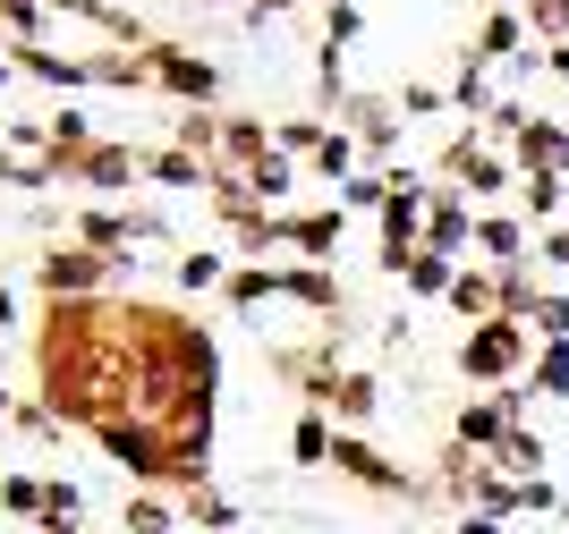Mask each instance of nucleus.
<instances>
[{
  "label": "nucleus",
  "instance_id": "nucleus-1",
  "mask_svg": "<svg viewBox=\"0 0 569 534\" xmlns=\"http://www.w3.org/2000/svg\"><path fill=\"white\" fill-rule=\"evenodd\" d=\"M459 382H485V391H510V382H527V365H536V331L510 323V314H493V323L459 331Z\"/></svg>",
  "mask_w": 569,
  "mask_h": 534
},
{
  "label": "nucleus",
  "instance_id": "nucleus-2",
  "mask_svg": "<svg viewBox=\"0 0 569 534\" xmlns=\"http://www.w3.org/2000/svg\"><path fill=\"white\" fill-rule=\"evenodd\" d=\"M433 179H451L468 204H485V195H519V162H510L485 128H459V137L433 153Z\"/></svg>",
  "mask_w": 569,
  "mask_h": 534
},
{
  "label": "nucleus",
  "instance_id": "nucleus-3",
  "mask_svg": "<svg viewBox=\"0 0 569 534\" xmlns=\"http://www.w3.org/2000/svg\"><path fill=\"white\" fill-rule=\"evenodd\" d=\"M128 272V263L94 255V246H77V238H51L43 255H34V289H43V305H77V298H111V280Z\"/></svg>",
  "mask_w": 569,
  "mask_h": 534
},
{
  "label": "nucleus",
  "instance_id": "nucleus-4",
  "mask_svg": "<svg viewBox=\"0 0 569 534\" xmlns=\"http://www.w3.org/2000/svg\"><path fill=\"white\" fill-rule=\"evenodd\" d=\"M340 356H349V331L323 323L307 349H272V373L298 391V407H323V416H332V391H340V373H349Z\"/></svg>",
  "mask_w": 569,
  "mask_h": 534
},
{
  "label": "nucleus",
  "instance_id": "nucleus-5",
  "mask_svg": "<svg viewBox=\"0 0 569 534\" xmlns=\"http://www.w3.org/2000/svg\"><path fill=\"white\" fill-rule=\"evenodd\" d=\"M426 195H433V179H417L408 162H391V204L375 212V221H382V272H391V280L426 255Z\"/></svg>",
  "mask_w": 569,
  "mask_h": 534
},
{
  "label": "nucleus",
  "instance_id": "nucleus-6",
  "mask_svg": "<svg viewBox=\"0 0 569 534\" xmlns=\"http://www.w3.org/2000/svg\"><path fill=\"white\" fill-rule=\"evenodd\" d=\"M144 77H153L179 111H221V69L204 60V51L170 43V34H153V43H144Z\"/></svg>",
  "mask_w": 569,
  "mask_h": 534
},
{
  "label": "nucleus",
  "instance_id": "nucleus-7",
  "mask_svg": "<svg viewBox=\"0 0 569 534\" xmlns=\"http://www.w3.org/2000/svg\"><path fill=\"white\" fill-rule=\"evenodd\" d=\"M332 475H349L357 492H382V501H417V492H426V475H408L400 459H382L366 433H332Z\"/></svg>",
  "mask_w": 569,
  "mask_h": 534
},
{
  "label": "nucleus",
  "instance_id": "nucleus-8",
  "mask_svg": "<svg viewBox=\"0 0 569 534\" xmlns=\"http://www.w3.org/2000/svg\"><path fill=\"white\" fill-rule=\"evenodd\" d=\"M400 102H391V93H349V102H340V119L332 128H349L357 137V153H366V170H391V144H400Z\"/></svg>",
  "mask_w": 569,
  "mask_h": 534
},
{
  "label": "nucleus",
  "instance_id": "nucleus-9",
  "mask_svg": "<svg viewBox=\"0 0 569 534\" xmlns=\"http://www.w3.org/2000/svg\"><path fill=\"white\" fill-rule=\"evenodd\" d=\"M459 246H476V204L459 195L451 179H433V195H426V255H451V263H468Z\"/></svg>",
  "mask_w": 569,
  "mask_h": 534
},
{
  "label": "nucleus",
  "instance_id": "nucleus-10",
  "mask_svg": "<svg viewBox=\"0 0 569 534\" xmlns=\"http://www.w3.org/2000/svg\"><path fill=\"white\" fill-rule=\"evenodd\" d=\"M60 238H77V246H94V255H111V263H137L128 255V246H137V212L128 204H77Z\"/></svg>",
  "mask_w": 569,
  "mask_h": 534
},
{
  "label": "nucleus",
  "instance_id": "nucleus-11",
  "mask_svg": "<svg viewBox=\"0 0 569 534\" xmlns=\"http://www.w3.org/2000/svg\"><path fill=\"white\" fill-rule=\"evenodd\" d=\"M137 179H144V144H119V137H102L69 170V187H94V195H119V187H137Z\"/></svg>",
  "mask_w": 569,
  "mask_h": 534
},
{
  "label": "nucleus",
  "instance_id": "nucleus-12",
  "mask_svg": "<svg viewBox=\"0 0 569 534\" xmlns=\"http://www.w3.org/2000/svg\"><path fill=\"white\" fill-rule=\"evenodd\" d=\"M527 9H485V26L468 34V51L459 60H476V69H493V60H527Z\"/></svg>",
  "mask_w": 569,
  "mask_h": 534
},
{
  "label": "nucleus",
  "instance_id": "nucleus-13",
  "mask_svg": "<svg viewBox=\"0 0 569 534\" xmlns=\"http://www.w3.org/2000/svg\"><path fill=\"white\" fill-rule=\"evenodd\" d=\"M501 153L519 170H561L569 179V128H552V119H519V128L501 137Z\"/></svg>",
  "mask_w": 569,
  "mask_h": 534
},
{
  "label": "nucleus",
  "instance_id": "nucleus-14",
  "mask_svg": "<svg viewBox=\"0 0 569 534\" xmlns=\"http://www.w3.org/2000/svg\"><path fill=\"white\" fill-rule=\"evenodd\" d=\"M340 230H349V212L323 204V212H281V246H298L307 263H332L340 255Z\"/></svg>",
  "mask_w": 569,
  "mask_h": 534
},
{
  "label": "nucleus",
  "instance_id": "nucleus-15",
  "mask_svg": "<svg viewBox=\"0 0 569 534\" xmlns=\"http://www.w3.org/2000/svg\"><path fill=\"white\" fill-rule=\"evenodd\" d=\"M281 298L332 323L340 305H349V289H340V272H332V263H281Z\"/></svg>",
  "mask_w": 569,
  "mask_h": 534
},
{
  "label": "nucleus",
  "instance_id": "nucleus-16",
  "mask_svg": "<svg viewBox=\"0 0 569 534\" xmlns=\"http://www.w3.org/2000/svg\"><path fill=\"white\" fill-rule=\"evenodd\" d=\"M9 69L34 77V85H51V93H86V85H94L86 60H69V51H51V43H9Z\"/></svg>",
  "mask_w": 569,
  "mask_h": 534
},
{
  "label": "nucleus",
  "instance_id": "nucleus-17",
  "mask_svg": "<svg viewBox=\"0 0 569 534\" xmlns=\"http://www.w3.org/2000/svg\"><path fill=\"white\" fill-rule=\"evenodd\" d=\"M442 305H451L468 331L493 323V314H501V272H493V263H459V280H451V298H442Z\"/></svg>",
  "mask_w": 569,
  "mask_h": 534
},
{
  "label": "nucleus",
  "instance_id": "nucleus-18",
  "mask_svg": "<svg viewBox=\"0 0 569 534\" xmlns=\"http://www.w3.org/2000/svg\"><path fill=\"white\" fill-rule=\"evenodd\" d=\"M256 162H272V128L247 119V111H221V162L213 170H238V179H247Z\"/></svg>",
  "mask_w": 569,
  "mask_h": 534
},
{
  "label": "nucleus",
  "instance_id": "nucleus-19",
  "mask_svg": "<svg viewBox=\"0 0 569 534\" xmlns=\"http://www.w3.org/2000/svg\"><path fill=\"white\" fill-rule=\"evenodd\" d=\"M501 433H510V416H501V399H459V416H451V442L468 450V459H493Z\"/></svg>",
  "mask_w": 569,
  "mask_h": 534
},
{
  "label": "nucleus",
  "instance_id": "nucleus-20",
  "mask_svg": "<svg viewBox=\"0 0 569 534\" xmlns=\"http://www.w3.org/2000/svg\"><path fill=\"white\" fill-rule=\"evenodd\" d=\"M527 246H536V230H527L519 212H476V255L493 263V272L501 263H527Z\"/></svg>",
  "mask_w": 569,
  "mask_h": 534
},
{
  "label": "nucleus",
  "instance_id": "nucleus-21",
  "mask_svg": "<svg viewBox=\"0 0 569 534\" xmlns=\"http://www.w3.org/2000/svg\"><path fill=\"white\" fill-rule=\"evenodd\" d=\"M43 137H51V153H60V170H77L102 144V128L86 111H69V102H51V111H43Z\"/></svg>",
  "mask_w": 569,
  "mask_h": 534
},
{
  "label": "nucleus",
  "instance_id": "nucleus-22",
  "mask_svg": "<svg viewBox=\"0 0 569 534\" xmlns=\"http://www.w3.org/2000/svg\"><path fill=\"white\" fill-rule=\"evenodd\" d=\"M281 298V263H230V280H221V305L230 314H256V305Z\"/></svg>",
  "mask_w": 569,
  "mask_h": 534
},
{
  "label": "nucleus",
  "instance_id": "nucleus-23",
  "mask_svg": "<svg viewBox=\"0 0 569 534\" xmlns=\"http://www.w3.org/2000/svg\"><path fill=\"white\" fill-rule=\"evenodd\" d=\"M375 416H382V382H375V373H340V391H332V424H340V433H366Z\"/></svg>",
  "mask_w": 569,
  "mask_h": 534
},
{
  "label": "nucleus",
  "instance_id": "nucleus-24",
  "mask_svg": "<svg viewBox=\"0 0 569 534\" xmlns=\"http://www.w3.org/2000/svg\"><path fill=\"white\" fill-rule=\"evenodd\" d=\"M561 204H569V179H561V170H519V221H527V230H536V221L552 230Z\"/></svg>",
  "mask_w": 569,
  "mask_h": 534
},
{
  "label": "nucleus",
  "instance_id": "nucleus-25",
  "mask_svg": "<svg viewBox=\"0 0 569 534\" xmlns=\"http://www.w3.org/2000/svg\"><path fill=\"white\" fill-rule=\"evenodd\" d=\"M545 433H536V424H510V433H501V450H493V466L501 475H510V484H536V475H545Z\"/></svg>",
  "mask_w": 569,
  "mask_h": 534
},
{
  "label": "nucleus",
  "instance_id": "nucleus-26",
  "mask_svg": "<svg viewBox=\"0 0 569 534\" xmlns=\"http://www.w3.org/2000/svg\"><path fill=\"white\" fill-rule=\"evenodd\" d=\"M179 517H188L196 534H247V517H238V501L221 484H204V492H188V501H179Z\"/></svg>",
  "mask_w": 569,
  "mask_h": 534
},
{
  "label": "nucleus",
  "instance_id": "nucleus-27",
  "mask_svg": "<svg viewBox=\"0 0 569 534\" xmlns=\"http://www.w3.org/2000/svg\"><path fill=\"white\" fill-rule=\"evenodd\" d=\"M144 179L153 187H213V162H196L179 144H144Z\"/></svg>",
  "mask_w": 569,
  "mask_h": 534
},
{
  "label": "nucleus",
  "instance_id": "nucleus-28",
  "mask_svg": "<svg viewBox=\"0 0 569 534\" xmlns=\"http://www.w3.org/2000/svg\"><path fill=\"white\" fill-rule=\"evenodd\" d=\"M332 433H340V424L323 416V407H298V424H289V459H298V466H332Z\"/></svg>",
  "mask_w": 569,
  "mask_h": 534
},
{
  "label": "nucleus",
  "instance_id": "nucleus-29",
  "mask_svg": "<svg viewBox=\"0 0 569 534\" xmlns=\"http://www.w3.org/2000/svg\"><path fill=\"white\" fill-rule=\"evenodd\" d=\"M188 517H179V501H162V492H128V510H119V534H179Z\"/></svg>",
  "mask_w": 569,
  "mask_h": 534
},
{
  "label": "nucleus",
  "instance_id": "nucleus-30",
  "mask_svg": "<svg viewBox=\"0 0 569 534\" xmlns=\"http://www.w3.org/2000/svg\"><path fill=\"white\" fill-rule=\"evenodd\" d=\"M170 280H179V298H204V289L230 280V255H221V246H188V255L170 263Z\"/></svg>",
  "mask_w": 569,
  "mask_h": 534
},
{
  "label": "nucleus",
  "instance_id": "nucleus-31",
  "mask_svg": "<svg viewBox=\"0 0 569 534\" xmlns=\"http://www.w3.org/2000/svg\"><path fill=\"white\" fill-rule=\"evenodd\" d=\"M315 179H323V187H349L357 179V170H366V153H357V137H349V128H332V137H323V144H315Z\"/></svg>",
  "mask_w": 569,
  "mask_h": 534
},
{
  "label": "nucleus",
  "instance_id": "nucleus-32",
  "mask_svg": "<svg viewBox=\"0 0 569 534\" xmlns=\"http://www.w3.org/2000/svg\"><path fill=\"white\" fill-rule=\"evenodd\" d=\"M170 144L196 153V162H221V111H179L170 119Z\"/></svg>",
  "mask_w": 569,
  "mask_h": 534
},
{
  "label": "nucleus",
  "instance_id": "nucleus-33",
  "mask_svg": "<svg viewBox=\"0 0 569 534\" xmlns=\"http://www.w3.org/2000/svg\"><path fill=\"white\" fill-rule=\"evenodd\" d=\"M323 137H332V119H272V153H289V162H315Z\"/></svg>",
  "mask_w": 569,
  "mask_h": 534
},
{
  "label": "nucleus",
  "instance_id": "nucleus-34",
  "mask_svg": "<svg viewBox=\"0 0 569 534\" xmlns=\"http://www.w3.org/2000/svg\"><path fill=\"white\" fill-rule=\"evenodd\" d=\"M527 391H536V399H569V340L536 349V365H527Z\"/></svg>",
  "mask_w": 569,
  "mask_h": 534
},
{
  "label": "nucleus",
  "instance_id": "nucleus-35",
  "mask_svg": "<svg viewBox=\"0 0 569 534\" xmlns=\"http://www.w3.org/2000/svg\"><path fill=\"white\" fill-rule=\"evenodd\" d=\"M451 280H459L451 255H417V263L400 272V289H408V298H451Z\"/></svg>",
  "mask_w": 569,
  "mask_h": 534
},
{
  "label": "nucleus",
  "instance_id": "nucleus-36",
  "mask_svg": "<svg viewBox=\"0 0 569 534\" xmlns=\"http://www.w3.org/2000/svg\"><path fill=\"white\" fill-rule=\"evenodd\" d=\"M86 77H94V85H153V77H144V51H94V60H86Z\"/></svg>",
  "mask_w": 569,
  "mask_h": 534
},
{
  "label": "nucleus",
  "instance_id": "nucleus-37",
  "mask_svg": "<svg viewBox=\"0 0 569 534\" xmlns=\"http://www.w3.org/2000/svg\"><path fill=\"white\" fill-rule=\"evenodd\" d=\"M527 331H536V349L569 340V298H561V289H536V305H527Z\"/></svg>",
  "mask_w": 569,
  "mask_h": 534
},
{
  "label": "nucleus",
  "instance_id": "nucleus-38",
  "mask_svg": "<svg viewBox=\"0 0 569 534\" xmlns=\"http://www.w3.org/2000/svg\"><path fill=\"white\" fill-rule=\"evenodd\" d=\"M289 187H298V162H289V153H272V162L247 170V195H256V204H281Z\"/></svg>",
  "mask_w": 569,
  "mask_h": 534
},
{
  "label": "nucleus",
  "instance_id": "nucleus-39",
  "mask_svg": "<svg viewBox=\"0 0 569 534\" xmlns=\"http://www.w3.org/2000/svg\"><path fill=\"white\" fill-rule=\"evenodd\" d=\"M382 204H391V170H357L340 187V212H382Z\"/></svg>",
  "mask_w": 569,
  "mask_h": 534
},
{
  "label": "nucleus",
  "instance_id": "nucleus-40",
  "mask_svg": "<svg viewBox=\"0 0 569 534\" xmlns=\"http://www.w3.org/2000/svg\"><path fill=\"white\" fill-rule=\"evenodd\" d=\"M0 26H9V43H43L51 9H43V0H0Z\"/></svg>",
  "mask_w": 569,
  "mask_h": 534
},
{
  "label": "nucleus",
  "instance_id": "nucleus-41",
  "mask_svg": "<svg viewBox=\"0 0 569 534\" xmlns=\"http://www.w3.org/2000/svg\"><path fill=\"white\" fill-rule=\"evenodd\" d=\"M0 510H9V517H34V526H43V475H0Z\"/></svg>",
  "mask_w": 569,
  "mask_h": 534
},
{
  "label": "nucleus",
  "instance_id": "nucleus-42",
  "mask_svg": "<svg viewBox=\"0 0 569 534\" xmlns=\"http://www.w3.org/2000/svg\"><path fill=\"white\" fill-rule=\"evenodd\" d=\"M43 517L51 526H77V517H86V492H77L69 475H43Z\"/></svg>",
  "mask_w": 569,
  "mask_h": 534
},
{
  "label": "nucleus",
  "instance_id": "nucleus-43",
  "mask_svg": "<svg viewBox=\"0 0 569 534\" xmlns=\"http://www.w3.org/2000/svg\"><path fill=\"white\" fill-rule=\"evenodd\" d=\"M391 102H400L408 119H433V111H451V85H426V77H408V85L391 93Z\"/></svg>",
  "mask_w": 569,
  "mask_h": 534
},
{
  "label": "nucleus",
  "instance_id": "nucleus-44",
  "mask_svg": "<svg viewBox=\"0 0 569 534\" xmlns=\"http://www.w3.org/2000/svg\"><path fill=\"white\" fill-rule=\"evenodd\" d=\"M357 34H366V9H357V0L349 9H323V51H349Z\"/></svg>",
  "mask_w": 569,
  "mask_h": 534
},
{
  "label": "nucleus",
  "instance_id": "nucleus-45",
  "mask_svg": "<svg viewBox=\"0 0 569 534\" xmlns=\"http://www.w3.org/2000/svg\"><path fill=\"white\" fill-rule=\"evenodd\" d=\"M561 501H569V492H552L545 475H536V484H519V517H561Z\"/></svg>",
  "mask_w": 569,
  "mask_h": 534
},
{
  "label": "nucleus",
  "instance_id": "nucleus-46",
  "mask_svg": "<svg viewBox=\"0 0 569 534\" xmlns=\"http://www.w3.org/2000/svg\"><path fill=\"white\" fill-rule=\"evenodd\" d=\"M9 424H18V433H34V442H43V433H60V416H51L43 399H18V407H9Z\"/></svg>",
  "mask_w": 569,
  "mask_h": 534
},
{
  "label": "nucleus",
  "instance_id": "nucleus-47",
  "mask_svg": "<svg viewBox=\"0 0 569 534\" xmlns=\"http://www.w3.org/2000/svg\"><path fill=\"white\" fill-rule=\"evenodd\" d=\"M536 263H561V272H569V221H552V230L536 238Z\"/></svg>",
  "mask_w": 569,
  "mask_h": 534
},
{
  "label": "nucleus",
  "instance_id": "nucleus-48",
  "mask_svg": "<svg viewBox=\"0 0 569 534\" xmlns=\"http://www.w3.org/2000/svg\"><path fill=\"white\" fill-rule=\"evenodd\" d=\"M238 9H247V18L263 26V18H289V9H307V0H238Z\"/></svg>",
  "mask_w": 569,
  "mask_h": 534
},
{
  "label": "nucleus",
  "instance_id": "nucleus-49",
  "mask_svg": "<svg viewBox=\"0 0 569 534\" xmlns=\"http://www.w3.org/2000/svg\"><path fill=\"white\" fill-rule=\"evenodd\" d=\"M451 534H501V517H485V510H459V517H451Z\"/></svg>",
  "mask_w": 569,
  "mask_h": 534
},
{
  "label": "nucleus",
  "instance_id": "nucleus-50",
  "mask_svg": "<svg viewBox=\"0 0 569 534\" xmlns=\"http://www.w3.org/2000/svg\"><path fill=\"white\" fill-rule=\"evenodd\" d=\"M0 331H18V289H9V272H0Z\"/></svg>",
  "mask_w": 569,
  "mask_h": 534
},
{
  "label": "nucleus",
  "instance_id": "nucleus-51",
  "mask_svg": "<svg viewBox=\"0 0 569 534\" xmlns=\"http://www.w3.org/2000/svg\"><path fill=\"white\" fill-rule=\"evenodd\" d=\"M545 69H552V77L569 85V43H552V51H545Z\"/></svg>",
  "mask_w": 569,
  "mask_h": 534
},
{
  "label": "nucleus",
  "instance_id": "nucleus-52",
  "mask_svg": "<svg viewBox=\"0 0 569 534\" xmlns=\"http://www.w3.org/2000/svg\"><path fill=\"white\" fill-rule=\"evenodd\" d=\"M9 77H18V69H9V51H0V102H9Z\"/></svg>",
  "mask_w": 569,
  "mask_h": 534
},
{
  "label": "nucleus",
  "instance_id": "nucleus-53",
  "mask_svg": "<svg viewBox=\"0 0 569 534\" xmlns=\"http://www.w3.org/2000/svg\"><path fill=\"white\" fill-rule=\"evenodd\" d=\"M485 9H527V0H485Z\"/></svg>",
  "mask_w": 569,
  "mask_h": 534
},
{
  "label": "nucleus",
  "instance_id": "nucleus-54",
  "mask_svg": "<svg viewBox=\"0 0 569 534\" xmlns=\"http://www.w3.org/2000/svg\"><path fill=\"white\" fill-rule=\"evenodd\" d=\"M9 407H18V399H9V391H0V424H9Z\"/></svg>",
  "mask_w": 569,
  "mask_h": 534
},
{
  "label": "nucleus",
  "instance_id": "nucleus-55",
  "mask_svg": "<svg viewBox=\"0 0 569 534\" xmlns=\"http://www.w3.org/2000/svg\"><path fill=\"white\" fill-rule=\"evenodd\" d=\"M43 534H77V526H51V517H43Z\"/></svg>",
  "mask_w": 569,
  "mask_h": 534
},
{
  "label": "nucleus",
  "instance_id": "nucleus-56",
  "mask_svg": "<svg viewBox=\"0 0 569 534\" xmlns=\"http://www.w3.org/2000/svg\"><path fill=\"white\" fill-rule=\"evenodd\" d=\"M561 34H569V0H561Z\"/></svg>",
  "mask_w": 569,
  "mask_h": 534
},
{
  "label": "nucleus",
  "instance_id": "nucleus-57",
  "mask_svg": "<svg viewBox=\"0 0 569 534\" xmlns=\"http://www.w3.org/2000/svg\"><path fill=\"white\" fill-rule=\"evenodd\" d=\"M323 9H349V0H323Z\"/></svg>",
  "mask_w": 569,
  "mask_h": 534
},
{
  "label": "nucleus",
  "instance_id": "nucleus-58",
  "mask_svg": "<svg viewBox=\"0 0 569 534\" xmlns=\"http://www.w3.org/2000/svg\"><path fill=\"white\" fill-rule=\"evenodd\" d=\"M561 526H569V501H561Z\"/></svg>",
  "mask_w": 569,
  "mask_h": 534
}]
</instances>
